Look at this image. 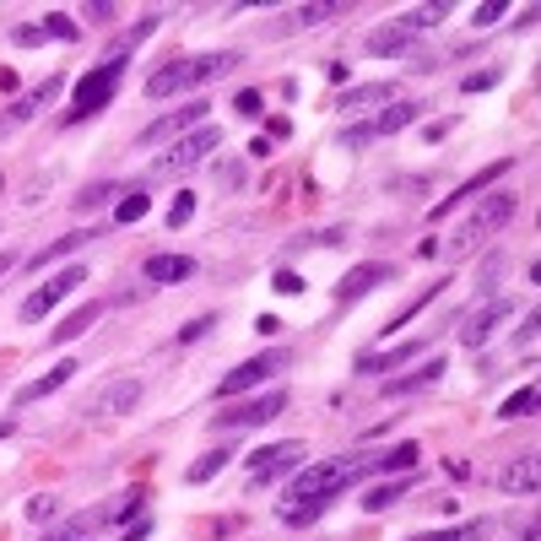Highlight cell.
Wrapping results in <instances>:
<instances>
[{
  "mask_svg": "<svg viewBox=\"0 0 541 541\" xmlns=\"http://www.w3.org/2000/svg\"><path fill=\"white\" fill-rule=\"evenodd\" d=\"M374 471V455H336V460H303L293 471V487H287V498H341L358 477Z\"/></svg>",
  "mask_w": 541,
  "mask_h": 541,
  "instance_id": "cell-1",
  "label": "cell"
},
{
  "mask_svg": "<svg viewBox=\"0 0 541 541\" xmlns=\"http://www.w3.org/2000/svg\"><path fill=\"white\" fill-rule=\"evenodd\" d=\"M239 60H244L239 49H217V55L174 60V65H163V71L147 76V98H174V92H190V87H201V82H217V76H228Z\"/></svg>",
  "mask_w": 541,
  "mask_h": 541,
  "instance_id": "cell-2",
  "label": "cell"
},
{
  "mask_svg": "<svg viewBox=\"0 0 541 541\" xmlns=\"http://www.w3.org/2000/svg\"><path fill=\"white\" fill-rule=\"evenodd\" d=\"M514 211H520V195H509V190H498V195H477V211H471V217L455 228L450 255H471V249L487 244L498 228H509Z\"/></svg>",
  "mask_w": 541,
  "mask_h": 541,
  "instance_id": "cell-3",
  "label": "cell"
},
{
  "mask_svg": "<svg viewBox=\"0 0 541 541\" xmlns=\"http://www.w3.org/2000/svg\"><path fill=\"white\" fill-rule=\"evenodd\" d=\"M120 82H125V55H109L103 65H92L82 82H76V109L65 114V125H82L92 114H103L114 103V92H120Z\"/></svg>",
  "mask_w": 541,
  "mask_h": 541,
  "instance_id": "cell-4",
  "label": "cell"
},
{
  "mask_svg": "<svg viewBox=\"0 0 541 541\" xmlns=\"http://www.w3.org/2000/svg\"><path fill=\"white\" fill-rule=\"evenodd\" d=\"M222 147V125H195L190 136H179L174 147L152 163V174H190L195 163H206V152Z\"/></svg>",
  "mask_w": 541,
  "mask_h": 541,
  "instance_id": "cell-5",
  "label": "cell"
},
{
  "mask_svg": "<svg viewBox=\"0 0 541 541\" xmlns=\"http://www.w3.org/2000/svg\"><path fill=\"white\" fill-rule=\"evenodd\" d=\"M417 120H422V103H390L385 114H374V120H358V125L341 130V147H347V152H363L368 141L395 136V130H406V125H417Z\"/></svg>",
  "mask_w": 541,
  "mask_h": 541,
  "instance_id": "cell-6",
  "label": "cell"
},
{
  "mask_svg": "<svg viewBox=\"0 0 541 541\" xmlns=\"http://www.w3.org/2000/svg\"><path fill=\"white\" fill-rule=\"evenodd\" d=\"M293 363L287 358V347H271V352H260V358H249V363H239L233 374H222V385H217V395L228 401V395H244V390H260L266 379H276L282 368Z\"/></svg>",
  "mask_w": 541,
  "mask_h": 541,
  "instance_id": "cell-7",
  "label": "cell"
},
{
  "mask_svg": "<svg viewBox=\"0 0 541 541\" xmlns=\"http://www.w3.org/2000/svg\"><path fill=\"white\" fill-rule=\"evenodd\" d=\"M82 282H87V271H82V266H65L60 276H49V287H38V293L22 298V309H17V314H22L28 325H38L44 314H55V309H60V298H71Z\"/></svg>",
  "mask_w": 541,
  "mask_h": 541,
  "instance_id": "cell-8",
  "label": "cell"
},
{
  "mask_svg": "<svg viewBox=\"0 0 541 541\" xmlns=\"http://www.w3.org/2000/svg\"><path fill=\"white\" fill-rule=\"evenodd\" d=\"M206 109H211V103H206V98H195V103H184V109L163 114V120H152V125L136 136V147H157V141H179V136H190L195 125H206Z\"/></svg>",
  "mask_w": 541,
  "mask_h": 541,
  "instance_id": "cell-9",
  "label": "cell"
},
{
  "mask_svg": "<svg viewBox=\"0 0 541 541\" xmlns=\"http://www.w3.org/2000/svg\"><path fill=\"white\" fill-rule=\"evenodd\" d=\"M282 412H287V390H266V395H255V401L233 406V412H217V428L222 433L260 428V422H271V417H282Z\"/></svg>",
  "mask_w": 541,
  "mask_h": 541,
  "instance_id": "cell-10",
  "label": "cell"
},
{
  "mask_svg": "<svg viewBox=\"0 0 541 541\" xmlns=\"http://www.w3.org/2000/svg\"><path fill=\"white\" fill-rule=\"evenodd\" d=\"M303 444L298 439H282V444H266V450H255L249 455V487H260V482H276L282 471H293V466H303Z\"/></svg>",
  "mask_w": 541,
  "mask_h": 541,
  "instance_id": "cell-11",
  "label": "cell"
},
{
  "mask_svg": "<svg viewBox=\"0 0 541 541\" xmlns=\"http://www.w3.org/2000/svg\"><path fill=\"white\" fill-rule=\"evenodd\" d=\"M141 406V379H109L98 395H87L82 417H125Z\"/></svg>",
  "mask_w": 541,
  "mask_h": 541,
  "instance_id": "cell-12",
  "label": "cell"
},
{
  "mask_svg": "<svg viewBox=\"0 0 541 541\" xmlns=\"http://www.w3.org/2000/svg\"><path fill=\"white\" fill-rule=\"evenodd\" d=\"M509 314H514V298H487V309H477V314L460 320V347H471V352L487 347V336H493Z\"/></svg>",
  "mask_w": 541,
  "mask_h": 541,
  "instance_id": "cell-13",
  "label": "cell"
},
{
  "mask_svg": "<svg viewBox=\"0 0 541 541\" xmlns=\"http://www.w3.org/2000/svg\"><path fill=\"white\" fill-rule=\"evenodd\" d=\"M444 368H450V358L444 352H433L422 368H412V374H395V379H385V401H406V395H422V390H433L444 379Z\"/></svg>",
  "mask_w": 541,
  "mask_h": 541,
  "instance_id": "cell-14",
  "label": "cell"
},
{
  "mask_svg": "<svg viewBox=\"0 0 541 541\" xmlns=\"http://www.w3.org/2000/svg\"><path fill=\"white\" fill-rule=\"evenodd\" d=\"M422 352H428V341H401V347H390V352H363L352 374L358 379H390V368L412 363V358H422Z\"/></svg>",
  "mask_w": 541,
  "mask_h": 541,
  "instance_id": "cell-15",
  "label": "cell"
},
{
  "mask_svg": "<svg viewBox=\"0 0 541 541\" xmlns=\"http://www.w3.org/2000/svg\"><path fill=\"white\" fill-rule=\"evenodd\" d=\"M379 282H395V266H390V260H368V266H352L347 282L336 287V298H341V303H358V298L374 293Z\"/></svg>",
  "mask_w": 541,
  "mask_h": 541,
  "instance_id": "cell-16",
  "label": "cell"
},
{
  "mask_svg": "<svg viewBox=\"0 0 541 541\" xmlns=\"http://www.w3.org/2000/svg\"><path fill=\"white\" fill-rule=\"evenodd\" d=\"M509 168H514V157H498V163H493V168H482V174H477V179H466V184H460V190H455V195H444V201H439V206H433V211H428V217H433V222H439V217H450V211H455V206H466V201H477V195L487 190V184H493V179H504V174H509Z\"/></svg>",
  "mask_w": 541,
  "mask_h": 541,
  "instance_id": "cell-17",
  "label": "cell"
},
{
  "mask_svg": "<svg viewBox=\"0 0 541 541\" xmlns=\"http://www.w3.org/2000/svg\"><path fill=\"white\" fill-rule=\"evenodd\" d=\"M76 368L82 363H71V358H60L55 368H49V374H38V379H28V385H22L17 395H11V406H33V401H44V395H55V390H65L76 379Z\"/></svg>",
  "mask_w": 541,
  "mask_h": 541,
  "instance_id": "cell-18",
  "label": "cell"
},
{
  "mask_svg": "<svg viewBox=\"0 0 541 541\" xmlns=\"http://www.w3.org/2000/svg\"><path fill=\"white\" fill-rule=\"evenodd\" d=\"M60 87H65V76H44V87H33V92H22L17 103H11V114L0 125H22V120H33L38 109H49V103L60 98Z\"/></svg>",
  "mask_w": 541,
  "mask_h": 541,
  "instance_id": "cell-19",
  "label": "cell"
},
{
  "mask_svg": "<svg viewBox=\"0 0 541 541\" xmlns=\"http://www.w3.org/2000/svg\"><path fill=\"white\" fill-rule=\"evenodd\" d=\"M114 520V504H98V509H87V514H71L65 525H55L44 541H76V536H92L98 525H109Z\"/></svg>",
  "mask_w": 541,
  "mask_h": 541,
  "instance_id": "cell-20",
  "label": "cell"
},
{
  "mask_svg": "<svg viewBox=\"0 0 541 541\" xmlns=\"http://www.w3.org/2000/svg\"><path fill=\"white\" fill-rule=\"evenodd\" d=\"M92 239H98V233H65V239H55V244H44L38 249V255H28V271H44V266H55V260H65V255H76V249H87Z\"/></svg>",
  "mask_w": 541,
  "mask_h": 541,
  "instance_id": "cell-21",
  "label": "cell"
},
{
  "mask_svg": "<svg viewBox=\"0 0 541 541\" xmlns=\"http://www.w3.org/2000/svg\"><path fill=\"white\" fill-rule=\"evenodd\" d=\"M417 44V38L412 33H406V28H395V22H390V28H379V33H368V55H374V60H395V55H406V49H412Z\"/></svg>",
  "mask_w": 541,
  "mask_h": 541,
  "instance_id": "cell-22",
  "label": "cell"
},
{
  "mask_svg": "<svg viewBox=\"0 0 541 541\" xmlns=\"http://www.w3.org/2000/svg\"><path fill=\"white\" fill-rule=\"evenodd\" d=\"M498 487H504V493H520V498H531V493H536V455H520V460H509V466L498 471Z\"/></svg>",
  "mask_w": 541,
  "mask_h": 541,
  "instance_id": "cell-23",
  "label": "cell"
},
{
  "mask_svg": "<svg viewBox=\"0 0 541 541\" xmlns=\"http://www.w3.org/2000/svg\"><path fill=\"white\" fill-rule=\"evenodd\" d=\"M331 17H347V6H298V11H287L282 17V28L276 33H303V28H320V22H331Z\"/></svg>",
  "mask_w": 541,
  "mask_h": 541,
  "instance_id": "cell-24",
  "label": "cell"
},
{
  "mask_svg": "<svg viewBox=\"0 0 541 541\" xmlns=\"http://www.w3.org/2000/svg\"><path fill=\"white\" fill-rule=\"evenodd\" d=\"M147 282H184V276H195V260L190 255H152L147 266H141Z\"/></svg>",
  "mask_w": 541,
  "mask_h": 541,
  "instance_id": "cell-25",
  "label": "cell"
},
{
  "mask_svg": "<svg viewBox=\"0 0 541 541\" xmlns=\"http://www.w3.org/2000/svg\"><path fill=\"white\" fill-rule=\"evenodd\" d=\"M331 504H336V498H287V504L276 509V520H282V525H314Z\"/></svg>",
  "mask_w": 541,
  "mask_h": 541,
  "instance_id": "cell-26",
  "label": "cell"
},
{
  "mask_svg": "<svg viewBox=\"0 0 541 541\" xmlns=\"http://www.w3.org/2000/svg\"><path fill=\"white\" fill-rule=\"evenodd\" d=\"M98 314H103V303H82L76 314H65V325H55V347H65V341H76V336H87L92 325H98Z\"/></svg>",
  "mask_w": 541,
  "mask_h": 541,
  "instance_id": "cell-27",
  "label": "cell"
},
{
  "mask_svg": "<svg viewBox=\"0 0 541 541\" xmlns=\"http://www.w3.org/2000/svg\"><path fill=\"white\" fill-rule=\"evenodd\" d=\"M385 98H395V87L390 82H363V87H347V92H341V98H336V109H368V103H385Z\"/></svg>",
  "mask_w": 541,
  "mask_h": 541,
  "instance_id": "cell-28",
  "label": "cell"
},
{
  "mask_svg": "<svg viewBox=\"0 0 541 541\" xmlns=\"http://www.w3.org/2000/svg\"><path fill=\"white\" fill-rule=\"evenodd\" d=\"M444 11H450V6H417V11H406V17H395V28H406L412 38H422L428 28H439V22H444Z\"/></svg>",
  "mask_w": 541,
  "mask_h": 541,
  "instance_id": "cell-29",
  "label": "cell"
},
{
  "mask_svg": "<svg viewBox=\"0 0 541 541\" xmlns=\"http://www.w3.org/2000/svg\"><path fill=\"white\" fill-rule=\"evenodd\" d=\"M228 460H233V450H211V455H201L190 471H184V482H211V477H222V471H228Z\"/></svg>",
  "mask_w": 541,
  "mask_h": 541,
  "instance_id": "cell-30",
  "label": "cell"
},
{
  "mask_svg": "<svg viewBox=\"0 0 541 541\" xmlns=\"http://www.w3.org/2000/svg\"><path fill=\"white\" fill-rule=\"evenodd\" d=\"M531 412H536V385H520L504 406H498V417H504V422H520V417H531Z\"/></svg>",
  "mask_w": 541,
  "mask_h": 541,
  "instance_id": "cell-31",
  "label": "cell"
},
{
  "mask_svg": "<svg viewBox=\"0 0 541 541\" xmlns=\"http://www.w3.org/2000/svg\"><path fill=\"white\" fill-rule=\"evenodd\" d=\"M417 455H422V450H417L412 439H406V444H395L390 455H374V471H412V466H417Z\"/></svg>",
  "mask_w": 541,
  "mask_h": 541,
  "instance_id": "cell-32",
  "label": "cell"
},
{
  "mask_svg": "<svg viewBox=\"0 0 541 541\" xmlns=\"http://www.w3.org/2000/svg\"><path fill=\"white\" fill-rule=\"evenodd\" d=\"M406 487H412V482H385V487H368V493H363V509H368V514H385V509L395 504V498L406 493Z\"/></svg>",
  "mask_w": 541,
  "mask_h": 541,
  "instance_id": "cell-33",
  "label": "cell"
},
{
  "mask_svg": "<svg viewBox=\"0 0 541 541\" xmlns=\"http://www.w3.org/2000/svg\"><path fill=\"white\" fill-rule=\"evenodd\" d=\"M147 190H120V206H114V217H120L125 222V228H130V222H141V217H147Z\"/></svg>",
  "mask_w": 541,
  "mask_h": 541,
  "instance_id": "cell-34",
  "label": "cell"
},
{
  "mask_svg": "<svg viewBox=\"0 0 541 541\" xmlns=\"http://www.w3.org/2000/svg\"><path fill=\"white\" fill-rule=\"evenodd\" d=\"M114 195H120V184H87V190L76 195L71 206H76V211H98V206H109Z\"/></svg>",
  "mask_w": 541,
  "mask_h": 541,
  "instance_id": "cell-35",
  "label": "cell"
},
{
  "mask_svg": "<svg viewBox=\"0 0 541 541\" xmlns=\"http://www.w3.org/2000/svg\"><path fill=\"white\" fill-rule=\"evenodd\" d=\"M487 525L471 520V525H455V531H433V536H412V541H482Z\"/></svg>",
  "mask_w": 541,
  "mask_h": 541,
  "instance_id": "cell-36",
  "label": "cell"
},
{
  "mask_svg": "<svg viewBox=\"0 0 541 541\" xmlns=\"http://www.w3.org/2000/svg\"><path fill=\"white\" fill-rule=\"evenodd\" d=\"M498 276H504V255H487V260H482V271H477V293H482V298H493Z\"/></svg>",
  "mask_w": 541,
  "mask_h": 541,
  "instance_id": "cell-37",
  "label": "cell"
},
{
  "mask_svg": "<svg viewBox=\"0 0 541 541\" xmlns=\"http://www.w3.org/2000/svg\"><path fill=\"white\" fill-rule=\"evenodd\" d=\"M44 33H49V38H60V44H71V38L82 33V28H76V22L65 17V11H49V17H44Z\"/></svg>",
  "mask_w": 541,
  "mask_h": 541,
  "instance_id": "cell-38",
  "label": "cell"
},
{
  "mask_svg": "<svg viewBox=\"0 0 541 541\" xmlns=\"http://www.w3.org/2000/svg\"><path fill=\"white\" fill-rule=\"evenodd\" d=\"M439 293H444V282H433V287H428V293H417V298H412V303H406V309H401V320H390V331H395V325H406V320H417V314H422V309H428V303H433V298H439Z\"/></svg>",
  "mask_w": 541,
  "mask_h": 541,
  "instance_id": "cell-39",
  "label": "cell"
},
{
  "mask_svg": "<svg viewBox=\"0 0 541 541\" xmlns=\"http://www.w3.org/2000/svg\"><path fill=\"white\" fill-rule=\"evenodd\" d=\"M190 217H195V195H190V190H179V195H174V206H168V228H184Z\"/></svg>",
  "mask_w": 541,
  "mask_h": 541,
  "instance_id": "cell-40",
  "label": "cell"
},
{
  "mask_svg": "<svg viewBox=\"0 0 541 541\" xmlns=\"http://www.w3.org/2000/svg\"><path fill=\"white\" fill-rule=\"evenodd\" d=\"M487 87H498V71H471L466 82H460V92H487Z\"/></svg>",
  "mask_w": 541,
  "mask_h": 541,
  "instance_id": "cell-41",
  "label": "cell"
},
{
  "mask_svg": "<svg viewBox=\"0 0 541 541\" xmlns=\"http://www.w3.org/2000/svg\"><path fill=\"white\" fill-rule=\"evenodd\" d=\"M493 22H504V6H498V0H493V6H477V17H471V28H493Z\"/></svg>",
  "mask_w": 541,
  "mask_h": 541,
  "instance_id": "cell-42",
  "label": "cell"
},
{
  "mask_svg": "<svg viewBox=\"0 0 541 541\" xmlns=\"http://www.w3.org/2000/svg\"><path fill=\"white\" fill-rule=\"evenodd\" d=\"M233 109H239V114H260V109H266V98H260L255 87H244L239 98H233Z\"/></svg>",
  "mask_w": 541,
  "mask_h": 541,
  "instance_id": "cell-43",
  "label": "cell"
},
{
  "mask_svg": "<svg viewBox=\"0 0 541 541\" xmlns=\"http://www.w3.org/2000/svg\"><path fill=\"white\" fill-rule=\"evenodd\" d=\"M60 504L49 493H38V498H28V520H49V514H55Z\"/></svg>",
  "mask_w": 541,
  "mask_h": 541,
  "instance_id": "cell-44",
  "label": "cell"
},
{
  "mask_svg": "<svg viewBox=\"0 0 541 541\" xmlns=\"http://www.w3.org/2000/svg\"><path fill=\"white\" fill-rule=\"evenodd\" d=\"M44 28H11V44H17V49H33V44H44Z\"/></svg>",
  "mask_w": 541,
  "mask_h": 541,
  "instance_id": "cell-45",
  "label": "cell"
},
{
  "mask_svg": "<svg viewBox=\"0 0 541 541\" xmlns=\"http://www.w3.org/2000/svg\"><path fill=\"white\" fill-rule=\"evenodd\" d=\"M211 325H217V320H211V314H201V320H190V325L179 331V341H201V336L211 331Z\"/></svg>",
  "mask_w": 541,
  "mask_h": 541,
  "instance_id": "cell-46",
  "label": "cell"
},
{
  "mask_svg": "<svg viewBox=\"0 0 541 541\" xmlns=\"http://www.w3.org/2000/svg\"><path fill=\"white\" fill-rule=\"evenodd\" d=\"M271 287H276V293H303V276L298 271H276Z\"/></svg>",
  "mask_w": 541,
  "mask_h": 541,
  "instance_id": "cell-47",
  "label": "cell"
},
{
  "mask_svg": "<svg viewBox=\"0 0 541 541\" xmlns=\"http://www.w3.org/2000/svg\"><path fill=\"white\" fill-rule=\"evenodd\" d=\"M531 341H536V309L525 314V325H520V331H514V347H531Z\"/></svg>",
  "mask_w": 541,
  "mask_h": 541,
  "instance_id": "cell-48",
  "label": "cell"
},
{
  "mask_svg": "<svg viewBox=\"0 0 541 541\" xmlns=\"http://www.w3.org/2000/svg\"><path fill=\"white\" fill-rule=\"evenodd\" d=\"M147 536H152V520H136V525H125L120 541H147Z\"/></svg>",
  "mask_w": 541,
  "mask_h": 541,
  "instance_id": "cell-49",
  "label": "cell"
},
{
  "mask_svg": "<svg viewBox=\"0 0 541 541\" xmlns=\"http://www.w3.org/2000/svg\"><path fill=\"white\" fill-rule=\"evenodd\" d=\"M87 22H114V6H109V0H98V6H87Z\"/></svg>",
  "mask_w": 541,
  "mask_h": 541,
  "instance_id": "cell-50",
  "label": "cell"
},
{
  "mask_svg": "<svg viewBox=\"0 0 541 541\" xmlns=\"http://www.w3.org/2000/svg\"><path fill=\"white\" fill-rule=\"evenodd\" d=\"M255 331H260V336H271V331H282V320H276V314H260Z\"/></svg>",
  "mask_w": 541,
  "mask_h": 541,
  "instance_id": "cell-51",
  "label": "cell"
},
{
  "mask_svg": "<svg viewBox=\"0 0 541 541\" xmlns=\"http://www.w3.org/2000/svg\"><path fill=\"white\" fill-rule=\"evenodd\" d=\"M11 266H17V255H11V249H0V276H6Z\"/></svg>",
  "mask_w": 541,
  "mask_h": 541,
  "instance_id": "cell-52",
  "label": "cell"
},
{
  "mask_svg": "<svg viewBox=\"0 0 541 541\" xmlns=\"http://www.w3.org/2000/svg\"><path fill=\"white\" fill-rule=\"evenodd\" d=\"M11 433H17V422H11V417H0V439H11Z\"/></svg>",
  "mask_w": 541,
  "mask_h": 541,
  "instance_id": "cell-53",
  "label": "cell"
}]
</instances>
